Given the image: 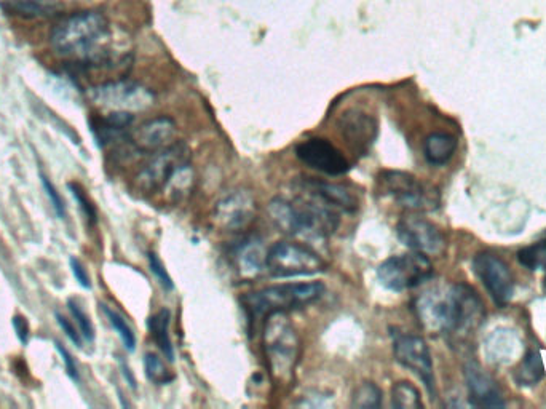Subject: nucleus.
<instances>
[{"mask_svg": "<svg viewBox=\"0 0 546 409\" xmlns=\"http://www.w3.org/2000/svg\"><path fill=\"white\" fill-rule=\"evenodd\" d=\"M50 44L56 55L82 68H114L125 60L115 50L111 23L93 10L66 16L53 28Z\"/></svg>", "mask_w": 546, "mask_h": 409, "instance_id": "f257e3e1", "label": "nucleus"}, {"mask_svg": "<svg viewBox=\"0 0 546 409\" xmlns=\"http://www.w3.org/2000/svg\"><path fill=\"white\" fill-rule=\"evenodd\" d=\"M414 312L425 331L448 336H467L486 317L483 301L465 283L428 288L414 301Z\"/></svg>", "mask_w": 546, "mask_h": 409, "instance_id": "f03ea898", "label": "nucleus"}, {"mask_svg": "<svg viewBox=\"0 0 546 409\" xmlns=\"http://www.w3.org/2000/svg\"><path fill=\"white\" fill-rule=\"evenodd\" d=\"M272 223L288 235H302L309 239H325L339 227V211L333 210L312 195L299 192L296 199H273L269 203Z\"/></svg>", "mask_w": 546, "mask_h": 409, "instance_id": "7ed1b4c3", "label": "nucleus"}, {"mask_svg": "<svg viewBox=\"0 0 546 409\" xmlns=\"http://www.w3.org/2000/svg\"><path fill=\"white\" fill-rule=\"evenodd\" d=\"M325 293L326 286L321 282L285 283L251 291L242 296L240 302L250 317L251 325H256L264 322L269 315L288 314L291 310L315 304Z\"/></svg>", "mask_w": 546, "mask_h": 409, "instance_id": "20e7f679", "label": "nucleus"}, {"mask_svg": "<svg viewBox=\"0 0 546 409\" xmlns=\"http://www.w3.org/2000/svg\"><path fill=\"white\" fill-rule=\"evenodd\" d=\"M262 349L273 381L288 386L294 378L301 339L286 314H272L262 322Z\"/></svg>", "mask_w": 546, "mask_h": 409, "instance_id": "39448f33", "label": "nucleus"}, {"mask_svg": "<svg viewBox=\"0 0 546 409\" xmlns=\"http://www.w3.org/2000/svg\"><path fill=\"white\" fill-rule=\"evenodd\" d=\"M380 194L392 199L398 207L409 211H435L440 207V191L432 184L422 183L406 171H384L379 175Z\"/></svg>", "mask_w": 546, "mask_h": 409, "instance_id": "423d86ee", "label": "nucleus"}, {"mask_svg": "<svg viewBox=\"0 0 546 409\" xmlns=\"http://www.w3.org/2000/svg\"><path fill=\"white\" fill-rule=\"evenodd\" d=\"M433 264L427 255L412 251L408 255L392 256L377 267L380 285L395 293L424 285L433 277Z\"/></svg>", "mask_w": 546, "mask_h": 409, "instance_id": "0eeeda50", "label": "nucleus"}, {"mask_svg": "<svg viewBox=\"0 0 546 409\" xmlns=\"http://www.w3.org/2000/svg\"><path fill=\"white\" fill-rule=\"evenodd\" d=\"M267 271L278 278L309 277L326 272V263L302 243L278 242L267 251Z\"/></svg>", "mask_w": 546, "mask_h": 409, "instance_id": "6e6552de", "label": "nucleus"}, {"mask_svg": "<svg viewBox=\"0 0 546 409\" xmlns=\"http://www.w3.org/2000/svg\"><path fill=\"white\" fill-rule=\"evenodd\" d=\"M88 98L109 112H143L152 108L155 95L138 82L131 80H114L106 84L96 85L88 90Z\"/></svg>", "mask_w": 546, "mask_h": 409, "instance_id": "1a4fd4ad", "label": "nucleus"}, {"mask_svg": "<svg viewBox=\"0 0 546 409\" xmlns=\"http://www.w3.org/2000/svg\"><path fill=\"white\" fill-rule=\"evenodd\" d=\"M392 341L396 362L424 382L425 389L433 400L436 397L435 371L432 352L428 349L425 339L417 334L403 333L392 328Z\"/></svg>", "mask_w": 546, "mask_h": 409, "instance_id": "9d476101", "label": "nucleus"}, {"mask_svg": "<svg viewBox=\"0 0 546 409\" xmlns=\"http://www.w3.org/2000/svg\"><path fill=\"white\" fill-rule=\"evenodd\" d=\"M189 159V149L184 143H173L167 149L155 152L136 176V186L146 194L163 191L173 173L184 163H189Z\"/></svg>", "mask_w": 546, "mask_h": 409, "instance_id": "9b49d317", "label": "nucleus"}, {"mask_svg": "<svg viewBox=\"0 0 546 409\" xmlns=\"http://www.w3.org/2000/svg\"><path fill=\"white\" fill-rule=\"evenodd\" d=\"M256 197L246 189L227 192L214 207V223L226 232H242L250 229L258 219Z\"/></svg>", "mask_w": 546, "mask_h": 409, "instance_id": "f8f14e48", "label": "nucleus"}, {"mask_svg": "<svg viewBox=\"0 0 546 409\" xmlns=\"http://www.w3.org/2000/svg\"><path fill=\"white\" fill-rule=\"evenodd\" d=\"M473 271L492 301L499 307L507 306L515 293V282L508 264L491 251H483L473 258Z\"/></svg>", "mask_w": 546, "mask_h": 409, "instance_id": "ddd939ff", "label": "nucleus"}, {"mask_svg": "<svg viewBox=\"0 0 546 409\" xmlns=\"http://www.w3.org/2000/svg\"><path fill=\"white\" fill-rule=\"evenodd\" d=\"M396 234L404 247L424 255L440 256L448 247L443 232L435 224L419 216H406L401 219L396 226Z\"/></svg>", "mask_w": 546, "mask_h": 409, "instance_id": "4468645a", "label": "nucleus"}, {"mask_svg": "<svg viewBox=\"0 0 546 409\" xmlns=\"http://www.w3.org/2000/svg\"><path fill=\"white\" fill-rule=\"evenodd\" d=\"M296 157L312 170L328 176H342L350 171V163L328 139L310 138L296 146Z\"/></svg>", "mask_w": 546, "mask_h": 409, "instance_id": "2eb2a0df", "label": "nucleus"}, {"mask_svg": "<svg viewBox=\"0 0 546 409\" xmlns=\"http://www.w3.org/2000/svg\"><path fill=\"white\" fill-rule=\"evenodd\" d=\"M296 187L297 191L312 195L339 213H355L360 207V200L355 192L344 184L328 183L323 179L304 176L296 179Z\"/></svg>", "mask_w": 546, "mask_h": 409, "instance_id": "dca6fc26", "label": "nucleus"}, {"mask_svg": "<svg viewBox=\"0 0 546 409\" xmlns=\"http://www.w3.org/2000/svg\"><path fill=\"white\" fill-rule=\"evenodd\" d=\"M176 133L175 120L167 116L155 117L131 133L128 143L139 154H155L176 143Z\"/></svg>", "mask_w": 546, "mask_h": 409, "instance_id": "f3484780", "label": "nucleus"}, {"mask_svg": "<svg viewBox=\"0 0 546 409\" xmlns=\"http://www.w3.org/2000/svg\"><path fill=\"white\" fill-rule=\"evenodd\" d=\"M463 374H465L471 406H476V408H503L505 406L499 384L494 381L492 376L484 373L478 363L468 362Z\"/></svg>", "mask_w": 546, "mask_h": 409, "instance_id": "a211bd4d", "label": "nucleus"}, {"mask_svg": "<svg viewBox=\"0 0 546 409\" xmlns=\"http://www.w3.org/2000/svg\"><path fill=\"white\" fill-rule=\"evenodd\" d=\"M337 127L342 138L358 152L368 151L377 138V120L361 109L345 111Z\"/></svg>", "mask_w": 546, "mask_h": 409, "instance_id": "6ab92c4d", "label": "nucleus"}, {"mask_svg": "<svg viewBox=\"0 0 546 409\" xmlns=\"http://www.w3.org/2000/svg\"><path fill=\"white\" fill-rule=\"evenodd\" d=\"M267 251L261 240L248 239L235 250V264L243 278H254L267 271Z\"/></svg>", "mask_w": 546, "mask_h": 409, "instance_id": "aec40b11", "label": "nucleus"}, {"mask_svg": "<svg viewBox=\"0 0 546 409\" xmlns=\"http://www.w3.org/2000/svg\"><path fill=\"white\" fill-rule=\"evenodd\" d=\"M0 8L7 15L20 16L26 20L55 18L63 12V5L56 0H2Z\"/></svg>", "mask_w": 546, "mask_h": 409, "instance_id": "412c9836", "label": "nucleus"}, {"mask_svg": "<svg viewBox=\"0 0 546 409\" xmlns=\"http://www.w3.org/2000/svg\"><path fill=\"white\" fill-rule=\"evenodd\" d=\"M521 341L511 331H495L487 339L486 352L489 360L494 363H510L519 352Z\"/></svg>", "mask_w": 546, "mask_h": 409, "instance_id": "4be33fe9", "label": "nucleus"}, {"mask_svg": "<svg viewBox=\"0 0 546 409\" xmlns=\"http://www.w3.org/2000/svg\"><path fill=\"white\" fill-rule=\"evenodd\" d=\"M457 151V139L448 133H433L424 143V155L433 167H443L454 157Z\"/></svg>", "mask_w": 546, "mask_h": 409, "instance_id": "5701e85b", "label": "nucleus"}, {"mask_svg": "<svg viewBox=\"0 0 546 409\" xmlns=\"http://www.w3.org/2000/svg\"><path fill=\"white\" fill-rule=\"evenodd\" d=\"M170 310L162 309L157 314L152 315L147 322L152 338L157 342V346L162 350V354L167 357L168 362H175V347L170 338Z\"/></svg>", "mask_w": 546, "mask_h": 409, "instance_id": "b1692460", "label": "nucleus"}, {"mask_svg": "<svg viewBox=\"0 0 546 409\" xmlns=\"http://www.w3.org/2000/svg\"><path fill=\"white\" fill-rule=\"evenodd\" d=\"M545 376V365L542 355L537 350H531L524 355L515 371V381L518 386L532 387L539 384Z\"/></svg>", "mask_w": 546, "mask_h": 409, "instance_id": "393cba45", "label": "nucleus"}, {"mask_svg": "<svg viewBox=\"0 0 546 409\" xmlns=\"http://www.w3.org/2000/svg\"><path fill=\"white\" fill-rule=\"evenodd\" d=\"M194 184V170L190 167V163H184L173 173L163 191L168 195V199L179 202V200H186L189 197L190 192L194 189Z\"/></svg>", "mask_w": 546, "mask_h": 409, "instance_id": "a878e982", "label": "nucleus"}, {"mask_svg": "<svg viewBox=\"0 0 546 409\" xmlns=\"http://www.w3.org/2000/svg\"><path fill=\"white\" fill-rule=\"evenodd\" d=\"M392 406L395 409H420L424 403L416 386L408 381H398L392 387Z\"/></svg>", "mask_w": 546, "mask_h": 409, "instance_id": "bb28decb", "label": "nucleus"}, {"mask_svg": "<svg viewBox=\"0 0 546 409\" xmlns=\"http://www.w3.org/2000/svg\"><path fill=\"white\" fill-rule=\"evenodd\" d=\"M350 406L353 409H377L382 406V390L374 382H361L353 390Z\"/></svg>", "mask_w": 546, "mask_h": 409, "instance_id": "cd10ccee", "label": "nucleus"}, {"mask_svg": "<svg viewBox=\"0 0 546 409\" xmlns=\"http://www.w3.org/2000/svg\"><path fill=\"white\" fill-rule=\"evenodd\" d=\"M144 370H146L147 379L157 386H167L175 379V374L171 373L162 358L154 352L144 355Z\"/></svg>", "mask_w": 546, "mask_h": 409, "instance_id": "c85d7f7f", "label": "nucleus"}, {"mask_svg": "<svg viewBox=\"0 0 546 409\" xmlns=\"http://www.w3.org/2000/svg\"><path fill=\"white\" fill-rule=\"evenodd\" d=\"M101 307H103L104 315H106L107 320H109V323H111L115 333L119 334L120 341L123 342L125 349H127L128 352H135V331L131 330V326L128 325L127 320H125V318H123L122 315L117 312V310L112 309V307L106 306V304H103Z\"/></svg>", "mask_w": 546, "mask_h": 409, "instance_id": "c756f323", "label": "nucleus"}, {"mask_svg": "<svg viewBox=\"0 0 546 409\" xmlns=\"http://www.w3.org/2000/svg\"><path fill=\"white\" fill-rule=\"evenodd\" d=\"M518 261L529 271H546V240L519 250Z\"/></svg>", "mask_w": 546, "mask_h": 409, "instance_id": "7c9ffc66", "label": "nucleus"}, {"mask_svg": "<svg viewBox=\"0 0 546 409\" xmlns=\"http://www.w3.org/2000/svg\"><path fill=\"white\" fill-rule=\"evenodd\" d=\"M68 307L72 318L76 320V325L79 326L82 338L88 342L95 341V326L91 323L90 317L85 314V310L79 306V302H77L76 299H69Z\"/></svg>", "mask_w": 546, "mask_h": 409, "instance_id": "2f4dec72", "label": "nucleus"}, {"mask_svg": "<svg viewBox=\"0 0 546 409\" xmlns=\"http://www.w3.org/2000/svg\"><path fill=\"white\" fill-rule=\"evenodd\" d=\"M68 189L69 192H71L72 197H74V200L79 203L80 210L84 213L88 223H90L91 226H95V224L98 223V213H96L95 205L88 199L82 186L77 183H69Z\"/></svg>", "mask_w": 546, "mask_h": 409, "instance_id": "473e14b6", "label": "nucleus"}, {"mask_svg": "<svg viewBox=\"0 0 546 409\" xmlns=\"http://www.w3.org/2000/svg\"><path fill=\"white\" fill-rule=\"evenodd\" d=\"M40 181H42L45 194H47L48 200L52 203L56 216L60 219L66 218V205H64L63 197H61L60 192L56 189L55 184H53L44 173H40Z\"/></svg>", "mask_w": 546, "mask_h": 409, "instance_id": "72a5a7b5", "label": "nucleus"}, {"mask_svg": "<svg viewBox=\"0 0 546 409\" xmlns=\"http://www.w3.org/2000/svg\"><path fill=\"white\" fill-rule=\"evenodd\" d=\"M149 267H151L152 274L155 275V278L159 280L160 285H162L165 290L171 291L175 288L170 274H168L167 269L163 266L159 256L154 255V253H149Z\"/></svg>", "mask_w": 546, "mask_h": 409, "instance_id": "f704fd0d", "label": "nucleus"}, {"mask_svg": "<svg viewBox=\"0 0 546 409\" xmlns=\"http://www.w3.org/2000/svg\"><path fill=\"white\" fill-rule=\"evenodd\" d=\"M55 317L56 322H58V325H60L63 333L68 336L69 341H71L74 346L82 347L84 341H82V334H80V331L77 330L76 326L72 325V323L69 322L68 318L64 317V315H61L60 312H56Z\"/></svg>", "mask_w": 546, "mask_h": 409, "instance_id": "c9c22d12", "label": "nucleus"}, {"mask_svg": "<svg viewBox=\"0 0 546 409\" xmlns=\"http://www.w3.org/2000/svg\"><path fill=\"white\" fill-rule=\"evenodd\" d=\"M56 350L58 354L63 358L64 368H66V373H68L69 378L74 382L80 381L79 368L76 365V358L72 357L69 354V350L66 347L61 346L60 342H55Z\"/></svg>", "mask_w": 546, "mask_h": 409, "instance_id": "e433bc0d", "label": "nucleus"}, {"mask_svg": "<svg viewBox=\"0 0 546 409\" xmlns=\"http://www.w3.org/2000/svg\"><path fill=\"white\" fill-rule=\"evenodd\" d=\"M12 325L16 338L20 339L23 346H28L29 338H31V326H29L28 318L15 315L12 318Z\"/></svg>", "mask_w": 546, "mask_h": 409, "instance_id": "4c0bfd02", "label": "nucleus"}, {"mask_svg": "<svg viewBox=\"0 0 546 409\" xmlns=\"http://www.w3.org/2000/svg\"><path fill=\"white\" fill-rule=\"evenodd\" d=\"M69 264H71L72 274L76 277L77 283H79L82 288H85V290H90V275H88L84 264L80 263V259H77L76 256H72V258L69 259Z\"/></svg>", "mask_w": 546, "mask_h": 409, "instance_id": "58836bf2", "label": "nucleus"}, {"mask_svg": "<svg viewBox=\"0 0 546 409\" xmlns=\"http://www.w3.org/2000/svg\"><path fill=\"white\" fill-rule=\"evenodd\" d=\"M122 370H123V374H125V378H127L128 382H130V386L133 387V389H136V381H135V378L131 376L130 368H128V366L125 365V363H122Z\"/></svg>", "mask_w": 546, "mask_h": 409, "instance_id": "ea45409f", "label": "nucleus"}, {"mask_svg": "<svg viewBox=\"0 0 546 409\" xmlns=\"http://www.w3.org/2000/svg\"><path fill=\"white\" fill-rule=\"evenodd\" d=\"M545 290H546V282H545Z\"/></svg>", "mask_w": 546, "mask_h": 409, "instance_id": "a19ab883", "label": "nucleus"}]
</instances>
